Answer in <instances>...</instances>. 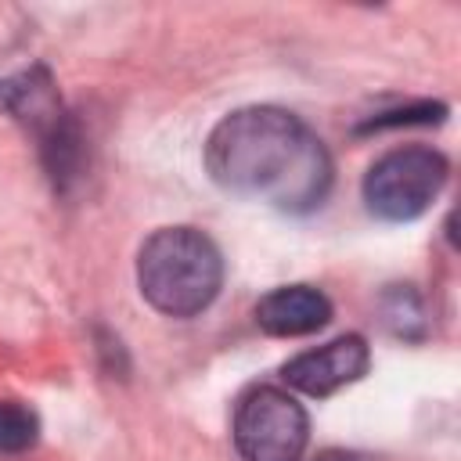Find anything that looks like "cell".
Returning <instances> with one entry per match:
<instances>
[{
  "instance_id": "6da1fadb",
  "label": "cell",
  "mask_w": 461,
  "mask_h": 461,
  "mask_svg": "<svg viewBox=\"0 0 461 461\" xmlns=\"http://www.w3.org/2000/svg\"><path fill=\"white\" fill-rule=\"evenodd\" d=\"M205 166L220 187L281 212H310L331 187V158L321 137L274 104L220 119L205 144Z\"/></svg>"
},
{
  "instance_id": "7a4b0ae2",
  "label": "cell",
  "mask_w": 461,
  "mask_h": 461,
  "mask_svg": "<svg viewBox=\"0 0 461 461\" xmlns=\"http://www.w3.org/2000/svg\"><path fill=\"white\" fill-rule=\"evenodd\" d=\"M223 281V259L212 238L194 227H162L155 230L137 256L140 295L169 317L202 313Z\"/></svg>"
},
{
  "instance_id": "3957f363",
  "label": "cell",
  "mask_w": 461,
  "mask_h": 461,
  "mask_svg": "<svg viewBox=\"0 0 461 461\" xmlns=\"http://www.w3.org/2000/svg\"><path fill=\"white\" fill-rule=\"evenodd\" d=\"M447 158L436 148L407 144L385 151L364 176V202L378 220L407 223L421 216L447 184Z\"/></svg>"
},
{
  "instance_id": "277c9868",
  "label": "cell",
  "mask_w": 461,
  "mask_h": 461,
  "mask_svg": "<svg viewBox=\"0 0 461 461\" xmlns=\"http://www.w3.org/2000/svg\"><path fill=\"white\" fill-rule=\"evenodd\" d=\"M310 418L277 385L249 389L234 411V447L245 461H303Z\"/></svg>"
},
{
  "instance_id": "5b68a950",
  "label": "cell",
  "mask_w": 461,
  "mask_h": 461,
  "mask_svg": "<svg viewBox=\"0 0 461 461\" xmlns=\"http://www.w3.org/2000/svg\"><path fill=\"white\" fill-rule=\"evenodd\" d=\"M367 342L360 335H339L317 349H306L285 364V382L310 396H331L367 371Z\"/></svg>"
},
{
  "instance_id": "8992f818",
  "label": "cell",
  "mask_w": 461,
  "mask_h": 461,
  "mask_svg": "<svg viewBox=\"0 0 461 461\" xmlns=\"http://www.w3.org/2000/svg\"><path fill=\"white\" fill-rule=\"evenodd\" d=\"M328 321H331V303L313 285H281L256 303V324L267 335L295 339L324 328Z\"/></svg>"
},
{
  "instance_id": "52a82bcc",
  "label": "cell",
  "mask_w": 461,
  "mask_h": 461,
  "mask_svg": "<svg viewBox=\"0 0 461 461\" xmlns=\"http://www.w3.org/2000/svg\"><path fill=\"white\" fill-rule=\"evenodd\" d=\"M40 418L18 400H0V454H22L36 443Z\"/></svg>"
},
{
  "instance_id": "ba28073f",
  "label": "cell",
  "mask_w": 461,
  "mask_h": 461,
  "mask_svg": "<svg viewBox=\"0 0 461 461\" xmlns=\"http://www.w3.org/2000/svg\"><path fill=\"white\" fill-rule=\"evenodd\" d=\"M313 461H371V457L367 454H357V450H324Z\"/></svg>"
}]
</instances>
